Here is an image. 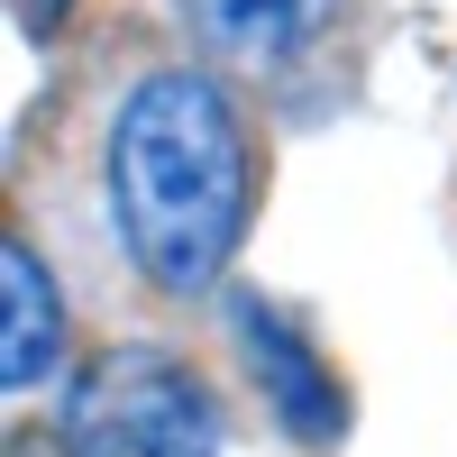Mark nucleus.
<instances>
[{"label":"nucleus","instance_id":"obj_1","mask_svg":"<svg viewBox=\"0 0 457 457\" xmlns=\"http://www.w3.org/2000/svg\"><path fill=\"white\" fill-rule=\"evenodd\" d=\"M110 211L146 284L211 293L247 228V137L211 73H146L110 129Z\"/></svg>","mask_w":457,"mask_h":457},{"label":"nucleus","instance_id":"obj_2","mask_svg":"<svg viewBox=\"0 0 457 457\" xmlns=\"http://www.w3.org/2000/svg\"><path fill=\"white\" fill-rule=\"evenodd\" d=\"M73 457H220V403L156 348H110L64 403Z\"/></svg>","mask_w":457,"mask_h":457},{"label":"nucleus","instance_id":"obj_3","mask_svg":"<svg viewBox=\"0 0 457 457\" xmlns=\"http://www.w3.org/2000/svg\"><path fill=\"white\" fill-rule=\"evenodd\" d=\"M238 348L256 357V385H265L275 421H284L302 448H329L338 430H348V394L320 375V357L302 348V329H293L284 312H265V302H238Z\"/></svg>","mask_w":457,"mask_h":457},{"label":"nucleus","instance_id":"obj_4","mask_svg":"<svg viewBox=\"0 0 457 457\" xmlns=\"http://www.w3.org/2000/svg\"><path fill=\"white\" fill-rule=\"evenodd\" d=\"M193 37L220 55V64H293L312 37L338 19V0H183Z\"/></svg>","mask_w":457,"mask_h":457},{"label":"nucleus","instance_id":"obj_5","mask_svg":"<svg viewBox=\"0 0 457 457\" xmlns=\"http://www.w3.org/2000/svg\"><path fill=\"white\" fill-rule=\"evenodd\" d=\"M0 375L10 394H28L37 375H55V348H64V312H55V275L37 265V247H0Z\"/></svg>","mask_w":457,"mask_h":457},{"label":"nucleus","instance_id":"obj_6","mask_svg":"<svg viewBox=\"0 0 457 457\" xmlns=\"http://www.w3.org/2000/svg\"><path fill=\"white\" fill-rule=\"evenodd\" d=\"M64 10H73V0H19V19H28L37 37H55V28H64Z\"/></svg>","mask_w":457,"mask_h":457},{"label":"nucleus","instance_id":"obj_7","mask_svg":"<svg viewBox=\"0 0 457 457\" xmlns=\"http://www.w3.org/2000/svg\"><path fill=\"white\" fill-rule=\"evenodd\" d=\"M19 457H37V448H19Z\"/></svg>","mask_w":457,"mask_h":457}]
</instances>
